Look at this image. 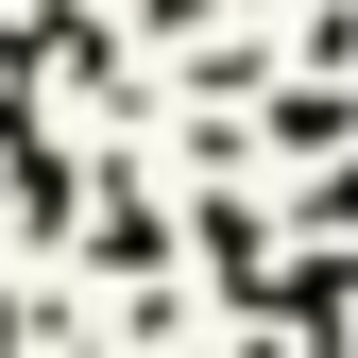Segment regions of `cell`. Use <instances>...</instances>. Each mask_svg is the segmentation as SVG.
I'll return each instance as SVG.
<instances>
[{
	"label": "cell",
	"mask_w": 358,
	"mask_h": 358,
	"mask_svg": "<svg viewBox=\"0 0 358 358\" xmlns=\"http://www.w3.org/2000/svg\"><path fill=\"white\" fill-rule=\"evenodd\" d=\"M358 137V85H290V103H273V154H341Z\"/></svg>",
	"instance_id": "6da1fadb"
},
{
	"label": "cell",
	"mask_w": 358,
	"mask_h": 358,
	"mask_svg": "<svg viewBox=\"0 0 358 358\" xmlns=\"http://www.w3.org/2000/svg\"><path fill=\"white\" fill-rule=\"evenodd\" d=\"M0 137H17V103H0Z\"/></svg>",
	"instance_id": "7a4b0ae2"
}]
</instances>
